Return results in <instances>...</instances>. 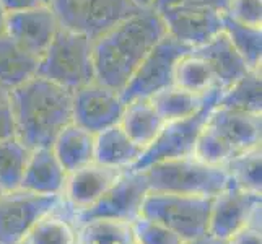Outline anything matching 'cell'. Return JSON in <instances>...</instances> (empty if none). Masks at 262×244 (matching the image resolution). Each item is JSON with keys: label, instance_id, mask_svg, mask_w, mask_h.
I'll return each mask as SVG.
<instances>
[{"label": "cell", "instance_id": "obj_22", "mask_svg": "<svg viewBox=\"0 0 262 244\" xmlns=\"http://www.w3.org/2000/svg\"><path fill=\"white\" fill-rule=\"evenodd\" d=\"M119 124L125 134L145 150L163 129L165 121L161 119L150 99H135L125 104Z\"/></svg>", "mask_w": 262, "mask_h": 244}, {"label": "cell", "instance_id": "obj_5", "mask_svg": "<svg viewBox=\"0 0 262 244\" xmlns=\"http://www.w3.org/2000/svg\"><path fill=\"white\" fill-rule=\"evenodd\" d=\"M212 204L213 197L150 191L140 215L165 225L184 241H195L209 236Z\"/></svg>", "mask_w": 262, "mask_h": 244}, {"label": "cell", "instance_id": "obj_33", "mask_svg": "<svg viewBox=\"0 0 262 244\" xmlns=\"http://www.w3.org/2000/svg\"><path fill=\"white\" fill-rule=\"evenodd\" d=\"M228 16L251 26L262 23V0H230L227 8Z\"/></svg>", "mask_w": 262, "mask_h": 244}, {"label": "cell", "instance_id": "obj_30", "mask_svg": "<svg viewBox=\"0 0 262 244\" xmlns=\"http://www.w3.org/2000/svg\"><path fill=\"white\" fill-rule=\"evenodd\" d=\"M238 150L225 140L209 124L204 125L194 147V155L197 160L212 166H225L227 163L238 155Z\"/></svg>", "mask_w": 262, "mask_h": 244}, {"label": "cell", "instance_id": "obj_25", "mask_svg": "<svg viewBox=\"0 0 262 244\" xmlns=\"http://www.w3.org/2000/svg\"><path fill=\"white\" fill-rule=\"evenodd\" d=\"M132 223L114 218H93L77 227V244H134Z\"/></svg>", "mask_w": 262, "mask_h": 244}, {"label": "cell", "instance_id": "obj_20", "mask_svg": "<svg viewBox=\"0 0 262 244\" xmlns=\"http://www.w3.org/2000/svg\"><path fill=\"white\" fill-rule=\"evenodd\" d=\"M143 153V148L137 145L121 124L95 134V161L104 166L129 169Z\"/></svg>", "mask_w": 262, "mask_h": 244}, {"label": "cell", "instance_id": "obj_8", "mask_svg": "<svg viewBox=\"0 0 262 244\" xmlns=\"http://www.w3.org/2000/svg\"><path fill=\"white\" fill-rule=\"evenodd\" d=\"M189 51L191 48L166 33L142 60L127 85L121 90L122 101L127 104L135 99H150L161 90L173 85L178 60Z\"/></svg>", "mask_w": 262, "mask_h": 244}, {"label": "cell", "instance_id": "obj_42", "mask_svg": "<svg viewBox=\"0 0 262 244\" xmlns=\"http://www.w3.org/2000/svg\"><path fill=\"white\" fill-rule=\"evenodd\" d=\"M207 238H202V239H195V241H186L184 244H205Z\"/></svg>", "mask_w": 262, "mask_h": 244}, {"label": "cell", "instance_id": "obj_45", "mask_svg": "<svg viewBox=\"0 0 262 244\" xmlns=\"http://www.w3.org/2000/svg\"><path fill=\"white\" fill-rule=\"evenodd\" d=\"M23 244H25V242H23Z\"/></svg>", "mask_w": 262, "mask_h": 244}, {"label": "cell", "instance_id": "obj_3", "mask_svg": "<svg viewBox=\"0 0 262 244\" xmlns=\"http://www.w3.org/2000/svg\"><path fill=\"white\" fill-rule=\"evenodd\" d=\"M38 77L70 92L95 81L93 39L59 28L49 48L39 57Z\"/></svg>", "mask_w": 262, "mask_h": 244}, {"label": "cell", "instance_id": "obj_32", "mask_svg": "<svg viewBox=\"0 0 262 244\" xmlns=\"http://www.w3.org/2000/svg\"><path fill=\"white\" fill-rule=\"evenodd\" d=\"M132 231L135 242L139 244H184L186 241L178 236L174 231L166 228L155 220H150L147 216H139L132 221Z\"/></svg>", "mask_w": 262, "mask_h": 244}, {"label": "cell", "instance_id": "obj_12", "mask_svg": "<svg viewBox=\"0 0 262 244\" xmlns=\"http://www.w3.org/2000/svg\"><path fill=\"white\" fill-rule=\"evenodd\" d=\"M124 109L125 103L119 92L92 81L74 92L72 122L88 132L98 134L119 124Z\"/></svg>", "mask_w": 262, "mask_h": 244}, {"label": "cell", "instance_id": "obj_10", "mask_svg": "<svg viewBox=\"0 0 262 244\" xmlns=\"http://www.w3.org/2000/svg\"><path fill=\"white\" fill-rule=\"evenodd\" d=\"M148 192L150 186L145 173L125 169L101 198L86 209L75 210L74 223L80 227L93 218H114L132 223L140 216L142 204Z\"/></svg>", "mask_w": 262, "mask_h": 244}, {"label": "cell", "instance_id": "obj_44", "mask_svg": "<svg viewBox=\"0 0 262 244\" xmlns=\"http://www.w3.org/2000/svg\"><path fill=\"white\" fill-rule=\"evenodd\" d=\"M134 244H139V242H134Z\"/></svg>", "mask_w": 262, "mask_h": 244}, {"label": "cell", "instance_id": "obj_35", "mask_svg": "<svg viewBox=\"0 0 262 244\" xmlns=\"http://www.w3.org/2000/svg\"><path fill=\"white\" fill-rule=\"evenodd\" d=\"M227 244H262L260 238V221L246 225L225 241Z\"/></svg>", "mask_w": 262, "mask_h": 244}, {"label": "cell", "instance_id": "obj_37", "mask_svg": "<svg viewBox=\"0 0 262 244\" xmlns=\"http://www.w3.org/2000/svg\"><path fill=\"white\" fill-rule=\"evenodd\" d=\"M0 4H2L7 13H13V12H21V10H28V8L44 5L48 4V0H0Z\"/></svg>", "mask_w": 262, "mask_h": 244}, {"label": "cell", "instance_id": "obj_38", "mask_svg": "<svg viewBox=\"0 0 262 244\" xmlns=\"http://www.w3.org/2000/svg\"><path fill=\"white\" fill-rule=\"evenodd\" d=\"M7 12L5 8L2 7V4H0V36L5 34V28H7Z\"/></svg>", "mask_w": 262, "mask_h": 244}, {"label": "cell", "instance_id": "obj_9", "mask_svg": "<svg viewBox=\"0 0 262 244\" xmlns=\"http://www.w3.org/2000/svg\"><path fill=\"white\" fill-rule=\"evenodd\" d=\"M60 195L36 194L26 189H13L0 195V244H23L33 227L54 212Z\"/></svg>", "mask_w": 262, "mask_h": 244}, {"label": "cell", "instance_id": "obj_11", "mask_svg": "<svg viewBox=\"0 0 262 244\" xmlns=\"http://www.w3.org/2000/svg\"><path fill=\"white\" fill-rule=\"evenodd\" d=\"M260 221V194L251 192L228 179L223 191L213 197L209 236L227 241L246 225Z\"/></svg>", "mask_w": 262, "mask_h": 244}, {"label": "cell", "instance_id": "obj_41", "mask_svg": "<svg viewBox=\"0 0 262 244\" xmlns=\"http://www.w3.org/2000/svg\"><path fill=\"white\" fill-rule=\"evenodd\" d=\"M205 244H227V242L222 241V239H215V238L207 236V241H205Z\"/></svg>", "mask_w": 262, "mask_h": 244}, {"label": "cell", "instance_id": "obj_40", "mask_svg": "<svg viewBox=\"0 0 262 244\" xmlns=\"http://www.w3.org/2000/svg\"><path fill=\"white\" fill-rule=\"evenodd\" d=\"M8 98H10V92H8V90H5L2 85H0V104L7 103Z\"/></svg>", "mask_w": 262, "mask_h": 244}, {"label": "cell", "instance_id": "obj_43", "mask_svg": "<svg viewBox=\"0 0 262 244\" xmlns=\"http://www.w3.org/2000/svg\"><path fill=\"white\" fill-rule=\"evenodd\" d=\"M2 192H4V191H2V187H0V195H2Z\"/></svg>", "mask_w": 262, "mask_h": 244}, {"label": "cell", "instance_id": "obj_4", "mask_svg": "<svg viewBox=\"0 0 262 244\" xmlns=\"http://www.w3.org/2000/svg\"><path fill=\"white\" fill-rule=\"evenodd\" d=\"M150 191L215 197L228 183L225 166H212L195 157L163 160L143 169Z\"/></svg>", "mask_w": 262, "mask_h": 244}, {"label": "cell", "instance_id": "obj_13", "mask_svg": "<svg viewBox=\"0 0 262 244\" xmlns=\"http://www.w3.org/2000/svg\"><path fill=\"white\" fill-rule=\"evenodd\" d=\"M166 33L187 48L195 49L223 31V13L207 7H169L157 12Z\"/></svg>", "mask_w": 262, "mask_h": 244}, {"label": "cell", "instance_id": "obj_16", "mask_svg": "<svg viewBox=\"0 0 262 244\" xmlns=\"http://www.w3.org/2000/svg\"><path fill=\"white\" fill-rule=\"evenodd\" d=\"M207 124L213 127L239 153L260 147V135H262L260 114L215 106V109L210 113Z\"/></svg>", "mask_w": 262, "mask_h": 244}, {"label": "cell", "instance_id": "obj_28", "mask_svg": "<svg viewBox=\"0 0 262 244\" xmlns=\"http://www.w3.org/2000/svg\"><path fill=\"white\" fill-rule=\"evenodd\" d=\"M30 153L16 137L0 140V187L4 192L20 187Z\"/></svg>", "mask_w": 262, "mask_h": 244}, {"label": "cell", "instance_id": "obj_24", "mask_svg": "<svg viewBox=\"0 0 262 244\" xmlns=\"http://www.w3.org/2000/svg\"><path fill=\"white\" fill-rule=\"evenodd\" d=\"M216 106L260 114L262 111L260 69L249 70L245 77H241L238 81H234L231 86L223 90Z\"/></svg>", "mask_w": 262, "mask_h": 244}, {"label": "cell", "instance_id": "obj_18", "mask_svg": "<svg viewBox=\"0 0 262 244\" xmlns=\"http://www.w3.org/2000/svg\"><path fill=\"white\" fill-rule=\"evenodd\" d=\"M192 51L205 59L207 64L210 65L216 80V86L222 90H227L234 81H238L249 70H252L248 67L245 59L239 56V52L234 49L228 36L223 31L204 46L195 48Z\"/></svg>", "mask_w": 262, "mask_h": 244}, {"label": "cell", "instance_id": "obj_36", "mask_svg": "<svg viewBox=\"0 0 262 244\" xmlns=\"http://www.w3.org/2000/svg\"><path fill=\"white\" fill-rule=\"evenodd\" d=\"M16 137V127H15V119L10 103L0 104V140L13 139Z\"/></svg>", "mask_w": 262, "mask_h": 244}, {"label": "cell", "instance_id": "obj_19", "mask_svg": "<svg viewBox=\"0 0 262 244\" xmlns=\"http://www.w3.org/2000/svg\"><path fill=\"white\" fill-rule=\"evenodd\" d=\"M39 57L23 49L8 34L0 36V85L5 90L21 86L38 75Z\"/></svg>", "mask_w": 262, "mask_h": 244}, {"label": "cell", "instance_id": "obj_34", "mask_svg": "<svg viewBox=\"0 0 262 244\" xmlns=\"http://www.w3.org/2000/svg\"><path fill=\"white\" fill-rule=\"evenodd\" d=\"M228 4L230 0H155L151 8L155 12H160L169 7H207L225 13L228 8Z\"/></svg>", "mask_w": 262, "mask_h": 244}, {"label": "cell", "instance_id": "obj_17", "mask_svg": "<svg viewBox=\"0 0 262 244\" xmlns=\"http://www.w3.org/2000/svg\"><path fill=\"white\" fill-rule=\"evenodd\" d=\"M67 173L51 147L31 150L20 187L36 194L62 195Z\"/></svg>", "mask_w": 262, "mask_h": 244}, {"label": "cell", "instance_id": "obj_7", "mask_svg": "<svg viewBox=\"0 0 262 244\" xmlns=\"http://www.w3.org/2000/svg\"><path fill=\"white\" fill-rule=\"evenodd\" d=\"M223 90L215 86L210 90L209 98L204 103V106L194 113L192 116L184 117V119L165 122L163 129L160 130L157 139L143 150L142 157L129 168L130 171H143L153 163L163 161V160H174L194 155V147L201 130L207 124L210 117V113L219 104V99L222 96Z\"/></svg>", "mask_w": 262, "mask_h": 244}, {"label": "cell", "instance_id": "obj_21", "mask_svg": "<svg viewBox=\"0 0 262 244\" xmlns=\"http://www.w3.org/2000/svg\"><path fill=\"white\" fill-rule=\"evenodd\" d=\"M51 148L69 174L95 161V134L70 122L59 132Z\"/></svg>", "mask_w": 262, "mask_h": 244}, {"label": "cell", "instance_id": "obj_6", "mask_svg": "<svg viewBox=\"0 0 262 244\" xmlns=\"http://www.w3.org/2000/svg\"><path fill=\"white\" fill-rule=\"evenodd\" d=\"M59 26L96 39L143 8L132 0H48Z\"/></svg>", "mask_w": 262, "mask_h": 244}, {"label": "cell", "instance_id": "obj_23", "mask_svg": "<svg viewBox=\"0 0 262 244\" xmlns=\"http://www.w3.org/2000/svg\"><path fill=\"white\" fill-rule=\"evenodd\" d=\"M209 93L197 95L192 92H186V90L176 85H171L158 92L157 95H153L150 98V101L161 116V119L165 122H171V121L184 119V117H189L194 113H197L207 101Z\"/></svg>", "mask_w": 262, "mask_h": 244}, {"label": "cell", "instance_id": "obj_29", "mask_svg": "<svg viewBox=\"0 0 262 244\" xmlns=\"http://www.w3.org/2000/svg\"><path fill=\"white\" fill-rule=\"evenodd\" d=\"M25 244H77V230L54 210L34 225Z\"/></svg>", "mask_w": 262, "mask_h": 244}, {"label": "cell", "instance_id": "obj_31", "mask_svg": "<svg viewBox=\"0 0 262 244\" xmlns=\"http://www.w3.org/2000/svg\"><path fill=\"white\" fill-rule=\"evenodd\" d=\"M225 169H227L230 179L238 186L246 189V191L260 194V147L238 153L225 165Z\"/></svg>", "mask_w": 262, "mask_h": 244}, {"label": "cell", "instance_id": "obj_14", "mask_svg": "<svg viewBox=\"0 0 262 244\" xmlns=\"http://www.w3.org/2000/svg\"><path fill=\"white\" fill-rule=\"evenodd\" d=\"M59 21L48 4L7 15L8 34L23 49L41 57L59 31Z\"/></svg>", "mask_w": 262, "mask_h": 244}, {"label": "cell", "instance_id": "obj_39", "mask_svg": "<svg viewBox=\"0 0 262 244\" xmlns=\"http://www.w3.org/2000/svg\"><path fill=\"white\" fill-rule=\"evenodd\" d=\"M132 2L140 8H151V5L155 4V0H132Z\"/></svg>", "mask_w": 262, "mask_h": 244}, {"label": "cell", "instance_id": "obj_2", "mask_svg": "<svg viewBox=\"0 0 262 244\" xmlns=\"http://www.w3.org/2000/svg\"><path fill=\"white\" fill-rule=\"evenodd\" d=\"M16 139L26 148L52 147L59 132L72 122L74 92L38 77L10 92Z\"/></svg>", "mask_w": 262, "mask_h": 244}, {"label": "cell", "instance_id": "obj_1", "mask_svg": "<svg viewBox=\"0 0 262 244\" xmlns=\"http://www.w3.org/2000/svg\"><path fill=\"white\" fill-rule=\"evenodd\" d=\"M165 34V23L153 8H143L113 26L93 41L95 81L121 93Z\"/></svg>", "mask_w": 262, "mask_h": 244}, {"label": "cell", "instance_id": "obj_15", "mask_svg": "<svg viewBox=\"0 0 262 244\" xmlns=\"http://www.w3.org/2000/svg\"><path fill=\"white\" fill-rule=\"evenodd\" d=\"M125 169L99 165L96 161L78 168L67 174L64 194L75 210L86 209L101 198Z\"/></svg>", "mask_w": 262, "mask_h": 244}, {"label": "cell", "instance_id": "obj_26", "mask_svg": "<svg viewBox=\"0 0 262 244\" xmlns=\"http://www.w3.org/2000/svg\"><path fill=\"white\" fill-rule=\"evenodd\" d=\"M173 85L186 90V92L205 95L216 86V80L205 59L191 49L178 60Z\"/></svg>", "mask_w": 262, "mask_h": 244}, {"label": "cell", "instance_id": "obj_27", "mask_svg": "<svg viewBox=\"0 0 262 244\" xmlns=\"http://www.w3.org/2000/svg\"><path fill=\"white\" fill-rule=\"evenodd\" d=\"M223 33L245 59L249 69H260L262 59V30L260 26L241 23L223 13Z\"/></svg>", "mask_w": 262, "mask_h": 244}]
</instances>
